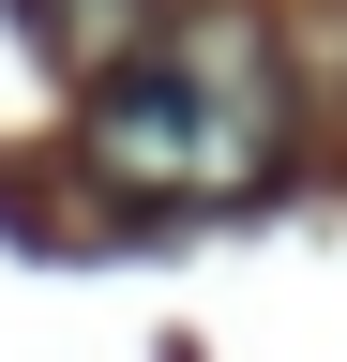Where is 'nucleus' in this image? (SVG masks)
Segmentation results:
<instances>
[{
  "mask_svg": "<svg viewBox=\"0 0 347 362\" xmlns=\"http://www.w3.org/2000/svg\"><path fill=\"white\" fill-rule=\"evenodd\" d=\"M16 30L46 45V61H76V76H106L121 45H151V0H16Z\"/></svg>",
  "mask_w": 347,
  "mask_h": 362,
  "instance_id": "2",
  "label": "nucleus"
},
{
  "mask_svg": "<svg viewBox=\"0 0 347 362\" xmlns=\"http://www.w3.org/2000/svg\"><path fill=\"white\" fill-rule=\"evenodd\" d=\"M76 151L91 181L151 211H227V197H272L287 166V76H272V30L257 16H196L166 45H121L76 106Z\"/></svg>",
  "mask_w": 347,
  "mask_h": 362,
  "instance_id": "1",
  "label": "nucleus"
}]
</instances>
